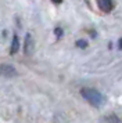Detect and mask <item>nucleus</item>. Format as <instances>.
I'll use <instances>...</instances> for the list:
<instances>
[{
    "mask_svg": "<svg viewBox=\"0 0 122 123\" xmlns=\"http://www.w3.org/2000/svg\"><path fill=\"white\" fill-rule=\"evenodd\" d=\"M99 7L101 11L104 12H110L112 10V0H97Z\"/></svg>",
    "mask_w": 122,
    "mask_h": 123,
    "instance_id": "obj_4",
    "label": "nucleus"
},
{
    "mask_svg": "<svg viewBox=\"0 0 122 123\" xmlns=\"http://www.w3.org/2000/svg\"><path fill=\"white\" fill-rule=\"evenodd\" d=\"M18 50H20V39H18V35L14 33V36H13V42H11L10 54H11V55H14Z\"/></svg>",
    "mask_w": 122,
    "mask_h": 123,
    "instance_id": "obj_5",
    "label": "nucleus"
},
{
    "mask_svg": "<svg viewBox=\"0 0 122 123\" xmlns=\"http://www.w3.org/2000/svg\"><path fill=\"white\" fill-rule=\"evenodd\" d=\"M81 94H82V97L85 100L88 101V102H90L93 106H101L105 101L104 95L100 94L99 91L94 89H82Z\"/></svg>",
    "mask_w": 122,
    "mask_h": 123,
    "instance_id": "obj_1",
    "label": "nucleus"
},
{
    "mask_svg": "<svg viewBox=\"0 0 122 123\" xmlns=\"http://www.w3.org/2000/svg\"><path fill=\"white\" fill-rule=\"evenodd\" d=\"M18 72L13 65L8 64H0V76H4V78H14L17 76Z\"/></svg>",
    "mask_w": 122,
    "mask_h": 123,
    "instance_id": "obj_2",
    "label": "nucleus"
},
{
    "mask_svg": "<svg viewBox=\"0 0 122 123\" xmlns=\"http://www.w3.org/2000/svg\"><path fill=\"white\" fill-rule=\"evenodd\" d=\"M54 33L57 35L58 37H61V36H62V29H61V28H55L54 29Z\"/></svg>",
    "mask_w": 122,
    "mask_h": 123,
    "instance_id": "obj_8",
    "label": "nucleus"
},
{
    "mask_svg": "<svg viewBox=\"0 0 122 123\" xmlns=\"http://www.w3.org/2000/svg\"><path fill=\"white\" fill-rule=\"evenodd\" d=\"M107 122H108V123H119V119H118L115 115H112V116L107 117Z\"/></svg>",
    "mask_w": 122,
    "mask_h": 123,
    "instance_id": "obj_7",
    "label": "nucleus"
},
{
    "mask_svg": "<svg viewBox=\"0 0 122 123\" xmlns=\"http://www.w3.org/2000/svg\"><path fill=\"white\" fill-rule=\"evenodd\" d=\"M33 51V39H32V35L28 33L25 36V44H24V53L27 55H31Z\"/></svg>",
    "mask_w": 122,
    "mask_h": 123,
    "instance_id": "obj_3",
    "label": "nucleus"
},
{
    "mask_svg": "<svg viewBox=\"0 0 122 123\" xmlns=\"http://www.w3.org/2000/svg\"><path fill=\"white\" fill-rule=\"evenodd\" d=\"M118 46H119L118 49H121V50H122V39H119V43H118Z\"/></svg>",
    "mask_w": 122,
    "mask_h": 123,
    "instance_id": "obj_10",
    "label": "nucleus"
},
{
    "mask_svg": "<svg viewBox=\"0 0 122 123\" xmlns=\"http://www.w3.org/2000/svg\"><path fill=\"white\" fill-rule=\"evenodd\" d=\"M51 1H53V3H55V4H60L62 0H51Z\"/></svg>",
    "mask_w": 122,
    "mask_h": 123,
    "instance_id": "obj_9",
    "label": "nucleus"
},
{
    "mask_svg": "<svg viewBox=\"0 0 122 123\" xmlns=\"http://www.w3.org/2000/svg\"><path fill=\"white\" fill-rule=\"evenodd\" d=\"M76 46L78 47H81V49H86V47H88V42H86V40H78L76 42Z\"/></svg>",
    "mask_w": 122,
    "mask_h": 123,
    "instance_id": "obj_6",
    "label": "nucleus"
}]
</instances>
